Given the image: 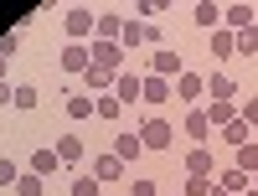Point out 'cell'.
I'll use <instances>...</instances> for the list:
<instances>
[{
    "mask_svg": "<svg viewBox=\"0 0 258 196\" xmlns=\"http://www.w3.org/2000/svg\"><path fill=\"white\" fill-rule=\"evenodd\" d=\"M88 57H93V68L114 73V78H119V73L129 68V52L119 47V41H98V36H93V41H88Z\"/></svg>",
    "mask_w": 258,
    "mask_h": 196,
    "instance_id": "cell-1",
    "label": "cell"
},
{
    "mask_svg": "<svg viewBox=\"0 0 258 196\" xmlns=\"http://www.w3.org/2000/svg\"><path fill=\"white\" fill-rule=\"evenodd\" d=\"M140 140H145V150H170V145H176V124L155 114V119L140 124Z\"/></svg>",
    "mask_w": 258,
    "mask_h": 196,
    "instance_id": "cell-2",
    "label": "cell"
},
{
    "mask_svg": "<svg viewBox=\"0 0 258 196\" xmlns=\"http://www.w3.org/2000/svg\"><path fill=\"white\" fill-rule=\"evenodd\" d=\"M93 26H98V11H88V6H73L68 16H62V31H68L73 41H83V36H93Z\"/></svg>",
    "mask_w": 258,
    "mask_h": 196,
    "instance_id": "cell-3",
    "label": "cell"
},
{
    "mask_svg": "<svg viewBox=\"0 0 258 196\" xmlns=\"http://www.w3.org/2000/svg\"><path fill=\"white\" fill-rule=\"evenodd\" d=\"M57 68L68 73V78H83V73L93 68V57H88V47H83V41H73V47H62V52H57Z\"/></svg>",
    "mask_w": 258,
    "mask_h": 196,
    "instance_id": "cell-4",
    "label": "cell"
},
{
    "mask_svg": "<svg viewBox=\"0 0 258 196\" xmlns=\"http://www.w3.org/2000/svg\"><path fill=\"white\" fill-rule=\"evenodd\" d=\"M150 73L176 83V78L186 73V62H181V52H176V47H155V57H150Z\"/></svg>",
    "mask_w": 258,
    "mask_h": 196,
    "instance_id": "cell-5",
    "label": "cell"
},
{
    "mask_svg": "<svg viewBox=\"0 0 258 196\" xmlns=\"http://www.w3.org/2000/svg\"><path fill=\"white\" fill-rule=\"evenodd\" d=\"M140 98H145L150 108H160V103H170V98H176V83H170V78H155V73H145Z\"/></svg>",
    "mask_w": 258,
    "mask_h": 196,
    "instance_id": "cell-6",
    "label": "cell"
},
{
    "mask_svg": "<svg viewBox=\"0 0 258 196\" xmlns=\"http://www.w3.org/2000/svg\"><path fill=\"white\" fill-rule=\"evenodd\" d=\"M238 88H243V83H238V78H227L222 68H217V73H207V93H212V103H238Z\"/></svg>",
    "mask_w": 258,
    "mask_h": 196,
    "instance_id": "cell-7",
    "label": "cell"
},
{
    "mask_svg": "<svg viewBox=\"0 0 258 196\" xmlns=\"http://www.w3.org/2000/svg\"><path fill=\"white\" fill-rule=\"evenodd\" d=\"M186 176H217V155H212V145H191L186 150Z\"/></svg>",
    "mask_w": 258,
    "mask_h": 196,
    "instance_id": "cell-8",
    "label": "cell"
},
{
    "mask_svg": "<svg viewBox=\"0 0 258 196\" xmlns=\"http://www.w3.org/2000/svg\"><path fill=\"white\" fill-rule=\"evenodd\" d=\"M181 135H186L191 145H207V135H212V119H207V108H186V119H181Z\"/></svg>",
    "mask_w": 258,
    "mask_h": 196,
    "instance_id": "cell-9",
    "label": "cell"
},
{
    "mask_svg": "<svg viewBox=\"0 0 258 196\" xmlns=\"http://www.w3.org/2000/svg\"><path fill=\"white\" fill-rule=\"evenodd\" d=\"M140 83H145V73H135V68H124L119 78H114V98L129 108V103H140Z\"/></svg>",
    "mask_w": 258,
    "mask_h": 196,
    "instance_id": "cell-10",
    "label": "cell"
},
{
    "mask_svg": "<svg viewBox=\"0 0 258 196\" xmlns=\"http://www.w3.org/2000/svg\"><path fill=\"white\" fill-rule=\"evenodd\" d=\"M140 150H145L140 129H119V135H114V155H119L124 165H135V160H140Z\"/></svg>",
    "mask_w": 258,
    "mask_h": 196,
    "instance_id": "cell-11",
    "label": "cell"
},
{
    "mask_svg": "<svg viewBox=\"0 0 258 196\" xmlns=\"http://www.w3.org/2000/svg\"><path fill=\"white\" fill-rule=\"evenodd\" d=\"M78 88L88 93V98H103V93H114V73H103V68H88L78 78Z\"/></svg>",
    "mask_w": 258,
    "mask_h": 196,
    "instance_id": "cell-12",
    "label": "cell"
},
{
    "mask_svg": "<svg viewBox=\"0 0 258 196\" xmlns=\"http://www.w3.org/2000/svg\"><path fill=\"white\" fill-rule=\"evenodd\" d=\"M222 26L238 36V31H248V26H258V11L253 6H222Z\"/></svg>",
    "mask_w": 258,
    "mask_h": 196,
    "instance_id": "cell-13",
    "label": "cell"
},
{
    "mask_svg": "<svg viewBox=\"0 0 258 196\" xmlns=\"http://www.w3.org/2000/svg\"><path fill=\"white\" fill-rule=\"evenodd\" d=\"M124 170H129V165H124V160L114 155V150L93 155V176H98V181H124Z\"/></svg>",
    "mask_w": 258,
    "mask_h": 196,
    "instance_id": "cell-14",
    "label": "cell"
},
{
    "mask_svg": "<svg viewBox=\"0 0 258 196\" xmlns=\"http://www.w3.org/2000/svg\"><path fill=\"white\" fill-rule=\"evenodd\" d=\"M202 93H207V78H202V73H181V78H176V98H181V103L197 108Z\"/></svg>",
    "mask_w": 258,
    "mask_h": 196,
    "instance_id": "cell-15",
    "label": "cell"
},
{
    "mask_svg": "<svg viewBox=\"0 0 258 196\" xmlns=\"http://www.w3.org/2000/svg\"><path fill=\"white\" fill-rule=\"evenodd\" d=\"M57 170H62V160H57V150H47V145H41V150H31V176H41V181H52Z\"/></svg>",
    "mask_w": 258,
    "mask_h": 196,
    "instance_id": "cell-16",
    "label": "cell"
},
{
    "mask_svg": "<svg viewBox=\"0 0 258 196\" xmlns=\"http://www.w3.org/2000/svg\"><path fill=\"white\" fill-rule=\"evenodd\" d=\"M217 140H222V145H232V150H243V145L253 140V129H248V124H243V114H238L232 124H222V129H217Z\"/></svg>",
    "mask_w": 258,
    "mask_h": 196,
    "instance_id": "cell-17",
    "label": "cell"
},
{
    "mask_svg": "<svg viewBox=\"0 0 258 196\" xmlns=\"http://www.w3.org/2000/svg\"><path fill=\"white\" fill-rule=\"evenodd\" d=\"M212 57H217V62H227V57H238V36H232L227 26H217V31H212Z\"/></svg>",
    "mask_w": 258,
    "mask_h": 196,
    "instance_id": "cell-18",
    "label": "cell"
},
{
    "mask_svg": "<svg viewBox=\"0 0 258 196\" xmlns=\"http://www.w3.org/2000/svg\"><path fill=\"white\" fill-rule=\"evenodd\" d=\"M217 186L232 191V196H248V191H253V176H243V170L232 165V170H222V176H217Z\"/></svg>",
    "mask_w": 258,
    "mask_h": 196,
    "instance_id": "cell-19",
    "label": "cell"
},
{
    "mask_svg": "<svg viewBox=\"0 0 258 196\" xmlns=\"http://www.w3.org/2000/svg\"><path fill=\"white\" fill-rule=\"evenodd\" d=\"M98 41H119V31H124V16H114V11H98Z\"/></svg>",
    "mask_w": 258,
    "mask_h": 196,
    "instance_id": "cell-20",
    "label": "cell"
},
{
    "mask_svg": "<svg viewBox=\"0 0 258 196\" xmlns=\"http://www.w3.org/2000/svg\"><path fill=\"white\" fill-rule=\"evenodd\" d=\"M52 150H57V160H62V165H78V160H83V140H78V135H62Z\"/></svg>",
    "mask_w": 258,
    "mask_h": 196,
    "instance_id": "cell-21",
    "label": "cell"
},
{
    "mask_svg": "<svg viewBox=\"0 0 258 196\" xmlns=\"http://www.w3.org/2000/svg\"><path fill=\"white\" fill-rule=\"evenodd\" d=\"M140 41H145V21H140V16H129V21H124V31H119V47H124V52H135Z\"/></svg>",
    "mask_w": 258,
    "mask_h": 196,
    "instance_id": "cell-22",
    "label": "cell"
},
{
    "mask_svg": "<svg viewBox=\"0 0 258 196\" xmlns=\"http://www.w3.org/2000/svg\"><path fill=\"white\" fill-rule=\"evenodd\" d=\"M124 114V103L114 98V93H103V98H93V119H103V124H114Z\"/></svg>",
    "mask_w": 258,
    "mask_h": 196,
    "instance_id": "cell-23",
    "label": "cell"
},
{
    "mask_svg": "<svg viewBox=\"0 0 258 196\" xmlns=\"http://www.w3.org/2000/svg\"><path fill=\"white\" fill-rule=\"evenodd\" d=\"M68 119H73V124L93 119V98H88V93H68Z\"/></svg>",
    "mask_w": 258,
    "mask_h": 196,
    "instance_id": "cell-24",
    "label": "cell"
},
{
    "mask_svg": "<svg viewBox=\"0 0 258 196\" xmlns=\"http://www.w3.org/2000/svg\"><path fill=\"white\" fill-rule=\"evenodd\" d=\"M197 26H207V31L222 26V6H217V0H202V6H197Z\"/></svg>",
    "mask_w": 258,
    "mask_h": 196,
    "instance_id": "cell-25",
    "label": "cell"
},
{
    "mask_svg": "<svg viewBox=\"0 0 258 196\" xmlns=\"http://www.w3.org/2000/svg\"><path fill=\"white\" fill-rule=\"evenodd\" d=\"M207 119H212V129H222L238 119V103H207Z\"/></svg>",
    "mask_w": 258,
    "mask_h": 196,
    "instance_id": "cell-26",
    "label": "cell"
},
{
    "mask_svg": "<svg viewBox=\"0 0 258 196\" xmlns=\"http://www.w3.org/2000/svg\"><path fill=\"white\" fill-rule=\"evenodd\" d=\"M11 103H16V108H21V114H31V108H36V103H41V93H36V88H31V83H16V98H11Z\"/></svg>",
    "mask_w": 258,
    "mask_h": 196,
    "instance_id": "cell-27",
    "label": "cell"
},
{
    "mask_svg": "<svg viewBox=\"0 0 258 196\" xmlns=\"http://www.w3.org/2000/svg\"><path fill=\"white\" fill-rule=\"evenodd\" d=\"M41 191H47V181L31 176V170H21V181H16V191H11V196H41Z\"/></svg>",
    "mask_w": 258,
    "mask_h": 196,
    "instance_id": "cell-28",
    "label": "cell"
},
{
    "mask_svg": "<svg viewBox=\"0 0 258 196\" xmlns=\"http://www.w3.org/2000/svg\"><path fill=\"white\" fill-rule=\"evenodd\" d=\"M238 170H243V176H258V140H248L238 150Z\"/></svg>",
    "mask_w": 258,
    "mask_h": 196,
    "instance_id": "cell-29",
    "label": "cell"
},
{
    "mask_svg": "<svg viewBox=\"0 0 258 196\" xmlns=\"http://www.w3.org/2000/svg\"><path fill=\"white\" fill-rule=\"evenodd\" d=\"M16 181H21V170H16V160H11V155H0V191L11 196V191H16Z\"/></svg>",
    "mask_w": 258,
    "mask_h": 196,
    "instance_id": "cell-30",
    "label": "cell"
},
{
    "mask_svg": "<svg viewBox=\"0 0 258 196\" xmlns=\"http://www.w3.org/2000/svg\"><path fill=\"white\" fill-rule=\"evenodd\" d=\"M98 176H73V186H68V196H98Z\"/></svg>",
    "mask_w": 258,
    "mask_h": 196,
    "instance_id": "cell-31",
    "label": "cell"
},
{
    "mask_svg": "<svg viewBox=\"0 0 258 196\" xmlns=\"http://www.w3.org/2000/svg\"><path fill=\"white\" fill-rule=\"evenodd\" d=\"M238 57H258V26L238 31Z\"/></svg>",
    "mask_w": 258,
    "mask_h": 196,
    "instance_id": "cell-32",
    "label": "cell"
},
{
    "mask_svg": "<svg viewBox=\"0 0 258 196\" xmlns=\"http://www.w3.org/2000/svg\"><path fill=\"white\" fill-rule=\"evenodd\" d=\"M212 186H217L212 176H186V196H212Z\"/></svg>",
    "mask_w": 258,
    "mask_h": 196,
    "instance_id": "cell-33",
    "label": "cell"
},
{
    "mask_svg": "<svg viewBox=\"0 0 258 196\" xmlns=\"http://www.w3.org/2000/svg\"><path fill=\"white\" fill-rule=\"evenodd\" d=\"M238 114H243V124H248V129H253V135H258V93L238 103Z\"/></svg>",
    "mask_w": 258,
    "mask_h": 196,
    "instance_id": "cell-34",
    "label": "cell"
},
{
    "mask_svg": "<svg viewBox=\"0 0 258 196\" xmlns=\"http://www.w3.org/2000/svg\"><path fill=\"white\" fill-rule=\"evenodd\" d=\"M16 47H21V31H16V26H11V31H6V36H0V57H16Z\"/></svg>",
    "mask_w": 258,
    "mask_h": 196,
    "instance_id": "cell-35",
    "label": "cell"
},
{
    "mask_svg": "<svg viewBox=\"0 0 258 196\" xmlns=\"http://www.w3.org/2000/svg\"><path fill=\"white\" fill-rule=\"evenodd\" d=\"M129 196H155V181H150V176H135V181H129Z\"/></svg>",
    "mask_w": 258,
    "mask_h": 196,
    "instance_id": "cell-36",
    "label": "cell"
},
{
    "mask_svg": "<svg viewBox=\"0 0 258 196\" xmlns=\"http://www.w3.org/2000/svg\"><path fill=\"white\" fill-rule=\"evenodd\" d=\"M11 98H16V88H11V83H0V108H6Z\"/></svg>",
    "mask_w": 258,
    "mask_h": 196,
    "instance_id": "cell-37",
    "label": "cell"
},
{
    "mask_svg": "<svg viewBox=\"0 0 258 196\" xmlns=\"http://www.w3.org/2000/svg\"><path fill=\"white\" fill-rule=\"evenodd\" d=\"M6 62H11V57H0V83H6Z\"/></svg>",
    "mask_w": 258,
    "mask_h": 196,
    "instance_id": "cell-38",
    "label": "cell"
},
{
    "mask_svg": "<svg viewBox=\"0 0 258 196\" xmlns=\"http://www.w3.org/2000/svg\"><path fill=\"white\" fill-rule=\"evenodd\" d=\"M212 196H232V191H222V186H212Z\"/></svg>",
    "mask_w": 258,
    "mask_h": 196,
    "instance_id": "cell-39",
    "label": "cell"
},
{
    "mask_svg": "<svg viewBox=\"0 0 258 196\" xmlns=\"http://www.w3.org/2000/svg\"><path fill=\"white\" fill-rule=\"evenodd\" d=\"M248 196H258V186H253V191H248Z\"/></svg>",
    "mask_w": 258,
    "mask_h": 196,
    "instance_id": "cell-40",
    "label": "cell"
},
{
    "mask_svg": "<svg viewBox=\"0 0 258 196\" xmlns=\"http://www.w3.org/2000/svg\"><path fill=\"white\" fill-rule=\"evenodd\" d=\"M253 186H258V176H253Z\"/></svg>",
    "mask_w": 258,
    "mask_h": 196,
    "instance_id": "cell-41",
    "label": "cell"
}]
</instances>
